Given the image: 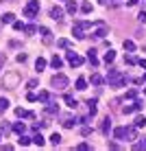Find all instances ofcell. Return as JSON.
Returning <instances> with one entry per match:
<instances>
[{
  "label": "cell",
  "instance_id": "obj_1",
  "mask_svg": "<svg viewBox=\"0 0 146 151\" xmlns=\"http://www.w3.org/2000/svg\"><path fill=\"white\" fill-rule=\"evenodd\" d=\"M107 83H109V86H113V88H122V86H127V83H129V77L122 75L120 70H113L111 68L107 72Z\"/></svg>",
  "mask_w": 146,
  "mask_h": 151
},
{
  "label": "cell",
  "instance_id": "obj_2",
  "mask_svg": "<svg viewBox=\"0 0 146 151\" xmlns=\"http://www.w3.org/2000/svg\"><path fill=\"white\" fill-rule=\"evenodd\" d=\"M37 11H39V0H28L26 2V7H24V18H37Z\"/></svg>",
  "mask_w": 146,
  "mask_h": 151
},
{
  "label": "cell",
  "instance_id": "obj_3",
  "mask_svg": "<svg viewBox=\"0 0 146 151\" xmlns=\"http://www.w3.org/2000/svg\"><path fill=\"white\" fill-rule=\"evenodd\" d=\"M50 86L57 88V90H63V88H68V77L66 75H55L50 79Z\"/></svg>",
  "mask_w": 146,
  "mask_h": 151
},
{
  "label": "cell",
  "instance_id": "obj_4",
  "mask_svg": "<svg viewBox=\"0 0 146 151\" xmlns=\"http://www.w3.org/2000/svg\"><path fill=\"white\" fill-rule=\"evenodd\" d=\"M96 27H98V29L92 33V37H96V40H103L105 35H109V27H107L105 22H96Z\"/></svg>",
  "mask_w": 146,
  "mask_h": 151
},
{
  "label": "cell",
  "instance_id": "obj_5",
  "mask_svg": "<svg viewBox=\"0 0 146 151\" xmlns=\"http://www.w3.org/2000/svg\"><path fill=\"white\" fill-rule=\"evenodd\" d=\"M66 59H68V64H70V66H81V64H83V57L76 55L74 50H68V53H66Z\"/></svg>",
  "mask_w": 146,
  "mask_h": 151
},
{
  "label": "cell",
  "instance_id": "obj_6",
  "mask_svg": "<svg viewBox=\"0 0 146 151\" xmlns=\"http://www.w3.org/2000/svg\"><path fill=\"white\" fill-rule=\"evenodd\" d=\"M142 107H144V103H142V101H135L133 105H124V107H122V112H124V114H133V112H140Z\"/></svg>",
  "mask_w": 146,
  "mask_h": 151
},
{
  "label": "cell",
  "instance_id": "obj_7",
  "mask_svg": "<svg viewBox=\"0 0 146 151\" xmlns=\"http://www.w3.org/2000/svg\"><path fill=\"white\" fill-rule=\"evenodd\" d=\"M44 112L48 114V116H57V114H59V105H57L55 101H50V99H48V105L44 107Z\"/></svg>",
  "mask_w": 146,
  "mask_h": 151
},
{
  "label": "cell",
  "instance_id": "obj_8",
  "mask_svg": "<svg viewBox=\"0 0 146 151\" xmlns=\"http://www.w3.org/2000/svg\"><path fill=\"white\" fill-rule=\"evenodd\" d=\"M63 9H61V7H57V4H55V7L53 9H50V18H53V20H57V22H61V20H63Z\"/></svg>",
  "mask_w": 146,
  "mask_h": 151
},
{
  "label": "cell",
  "instance_id": "obj_9",
  "mask_svg": "<svg viewBox=\"0 0 146 151\" xmlns=\"http://www.w3.org/2000/svg\"><path fill=\"white\" fill-rule=\"evenodd\" d=\"M15 116H18V118H35V114L22 110V107H15Z\"/></svg>",
  "mask_w": 146,
  "mask_h": 151
},
{
  "label": "cell",
  "instance_id": "obj_10",
  "mask_svg": "<svg viewBox=\"0 0 146 151\" xmlns=\"http://www.w3.org/2000/svg\"><path fill=\"white\" fill-rule=\"evenodd\" d=\"M109 129H111V118L105 116V118H103V123H100V132L107 136V134H109Z\"/></svg>",
  "mask_w": 146,
  "mask_h": 151
},
{
  "label": "cell",
  "instance_id": "obj_11",
  "mask_svg": "<svg viewBox=\"0 0 146 151\" xmlns=\"http://www.w3.org/2000/svg\"><path fill=\"white\" fill-rule=\"evenodd\" d=\"M76 9H79L76 0H68V2H66V11H68V13H72V15H74V13H76Z\"/></svg>",
  "mask_w": 146,
  "mask_h": 151
},
{
  "label": "cell",
  "instance_id": "obj_12",
  "mask_svg": "<svg viewBox=\"0 0 146 151\" xmlns=\"http://www.w3.org/2000/svg\"><path fill=\"white\" fill-rule=\"evenodd\" d=\"M31 142H33V145H37V147H44V142H46V140H44V136H41L39 132H35V136L31 138Z\"/></svg>",
  "mask_w": 146,
  "mask_h": 151
},
{
  "label": "cell",
  "instance_id": "obj_13",
  "mask_svg": "<svg viewBox=\"0 0 146 151\" xmlns=\"http://www.w3.org/2000/svg\"><path fill=\"white\" fill-rule=\"evenodd\" d=\"M87 61H90L92 66H98V57H96V50H94V48L87 50Z\"/></svg>",
  "mask_w": 146,
  "mask_h": 151
},
{
  "label": "cell",
  "instance_id": "obj_14",
  "mask_svg": "<svg viewBox=\"0 0 146 151\" xmlns=\"http://www.w3.org/2000/svg\"><path fill=\"white\" fill-rule=\"evenodd\" d=\"M63 101H66V103H68V105H70V107H72V110H74V107H76V105H79V101H76V99H74V96H72V94H63Z\"/></svg>",
  "mask_w": 146,
  "mask_h": 151
},
{
  "label": "cell",
  "instance_id": "obj_15",
  "mask_svg": "<svg viewBox=\"0 0 146 151\" xmlns=\"http://www.w3.org/2000/svg\"><path fill=\"white\" fill-rule=\"evenodd\" d=\"M124 138H129V140H135V138H137L135 127H127V129H124Z\"/></svg>",
  "mask_w": 146,
  "mask_h": 151
},
{
  "label": "cell",
  "instance_id": "obj_16",
  "mask_svg": "<svg viewBox=\"0 0 146 151\" xmlns=\"http://www.w3.org/2000/svg\"><path fill=\"white\" fill-rule=\"evenodd\" d=\"M74 27H79V29H83V31H87V29H92V22H87V20H76Z\"/></svg>",
  "mask_w": 146,
  "mask_h": 151
},
{
  "label": "cell",
  "instance_id": "obj_17",
  "mask_svg": "<svg viewBox=\"0 0 146 151\" xmlns=\"http://www.w3.org/2000/svg\"><path fill=\"white\" fill-rule=\"evenodd\" d=\"M13 132L20 136V134H24V132H26V125H24V123H13Z\"/></svg>",
  "mask_w": 146,
  "mask_h": 151
},
{
  "label": "cell",
  "instance_id": "obj_18",
  "mask_svg": "<svg viewBox=\"0 0 146 151\" xmlns=\"http://www.w3.org/2000/svg\"><path fill=\"white\" fill-rule=\"evenodd\" d=\"M50 66H53V68H55V70H59V68H61V66H63V61H61V57H57V55H55V57H53V59H50Z\"/></svg>",
  "mask_w": 146,
  "mask_h": 151
},
{
  "label": "cell",
  "instance_id": "obj_19",
  "mask_svg": "<svg viewBox=\"0 0 146 151\" xmlns=\"http://www.w3.org/2000/svg\"><path fill=\"white\" fill-rule=\"evenodd\" d=\"M76 90H87V79L85 77H79V79H76Z\"/></svg>",
  "mask_w": 146,
  "mask_h": 151
},
{
  "label": "cell",
  "instance_id": "obj_20",
  "mask_svg": "<svg viewBox=\"0 0 146 151\" xmlns=\"http://www.w3.org/2000/svg\"><path fill=\"white\" fill-rule=\"evenodd\" d=\"M113 59H116V50H111V48H109L107 53H105V64L109 66V64H111Z\"/></svg>",
  "mask_w": 146,
  "mask_h": 151
},
{
  "label": "cell",
  "instance_id": "obj_21",
  "mask_svg": "<svg viewBox=\"0 0 146 151\" xmlns=\"http://www.w3.org/2000/svg\"><path fill=\"white\" fill-rule=\"evenodd\" d=\"M87 110H90V116L96 114V99H90V101H87Z\"/></svg>",
  "mask_w": 146,
  "mask_h": 151
},
{
  "label": "cell",
  "instance_id": "obj_22",
  "mask_svg": "<svg viewBox=\"0 0 146 151\" xmlns=\"http://www.w3.org/2000/svg\"><path fill=\"white\" fill-rule=\"evenodd\" d=\"M44 68H46V59H44V57H39V59L35 61V70H37V72H41Z\"/></svg>",
  "mask_w": 146,
  "mask_h": 151
},
{
  "label": "cell",
  "instance_id": "obj_23",
  "mask_svg": "<svg viewBox=\"0 0 146 151\" xmlns=\"http://www.w3.org/2000/svg\"><path fill=\"white\" fill-rule=\"evenodd\" d=\"M0 20H2V24H13V20H15V15H13V13H4V15H2V18H0Z\"/></svg>",
  "mask_w": 146,
  "mask_h": 151
},
{
  "label": "cell",
  "instance_id": "obj_24",
  "mask_svg": "<svg viewBox=\"0 0 146 151\" xmlns=\"http://www.w3.org/2000/svg\"><path fill=\"white\" fill-rule=\"evenodd\" d=\"M72 35H74L76 40H83V37H85V33H83V29H79V27H72Z\"/></svg>",
  "mask_w": 146,
  "mask_h": 151
},
{
  "label": "cell",
  "instance_id": "obj_25",
  "mask_svg": "<svg viewBox=\"0 0 146 151\" xmlns=\"http://www.w3.org/2000/svg\"><path fill=\"white\" fill-rule=\"evenodd\" d=\"M9 105H11V103H9L7 99H0V116H2V114L9 110Z\"/></svg>",
  "mask_w": 146,
  "mask_h": 151
},
{
  "label": "cell",
  "instance_id": "obj_26",
  "mask_svg": "<svg viewBox=\"0 0 146 151\" xmlns=\"http://www.w3.org/2000/svg\"><path fill=\"white\" fill-rule=\"evenodd\" d=\"M146 127V116H137L135 118V129H142Z\"/></svg>",
  "mask_w": 146,
  "mask_h": 151
},
{
  "label": "cell",
  "instance_id": "obj_27",
  "mask_svg": "<svg viewBox=\"0 0 146 151\" xmlns=\"http://www.w3.org/2000/svg\"><path fill=\"white\" fill-rule=\"evenodd\" d=\"M124 129H127V127H116V129H113V138L122 140L124 138Z\"/></svg>",
  "mask_w": 146,
  "mask_h": 151
},
{
  "label": "cell",
  "instance_id": "obj_28",
  "mask_svg": "<svg viewBox=\"0 0 146 151\" xmlns=\"http://www.w3.org/2000/svg\"><path fill=\"white\" fill-rule=\"evenodd\" d=\"M37 31H39V33H41V35H44V40H46V42H53V37H50V31H48V29H46V27H39Z\"/></svg>",
  "mask_w": 146,
  "mask_h": 151
},
{
  "label": "cell",
  "instance_id": "obj_29",
  "mask_svg": "<svg viewBox=\"0 0 146 151\" xmlns=\"http://www.w3.org/2000/svg\"><path fill=\"white\" fill-rule=\"evenodd\" d=\"M24 33H26V35H35V33H37V27H35V24H28V27L24 24Z\"/></svg>",
  "mask_w": 146,
  "mask_h": 151
},
{
  "label": "cell",
  "instance_id": "obj_30",
  "mask_svg": "<svg viewBox=\"0 0 146 151\" xmlns=\"http://www.w3.org/2000/svg\"><path fill=\"white\" fill-rule=\"evenodd\" d=\"M28 142H31V138L24 136V134H20V138H18V145H20V147H26Z\"/></svg>",
  "mask_w": 146,
  "mask_h": 151
},
{
  "label": "cell",
  "instance_id": "obj_31",
  "mask_svg": "<svg viewBox=\"0 0 146 151\" xmlns=\"http://www.w3.org/2000/svg\"><path fill=\"white\" fill-rule=\"evenodd\" d=\"M124 50H129V53H133V50H135V44H133V42L131 40H124Z\"/></svg>",
  "mask_w": 146,
  "mask_h": 151
},
{
  "label": "cell",
  "instance_id": "obj_32",
  "mask_svg": "<svg viewBox=\"0 0 146 151\" xmlns=\"http://www.w3.org/2000/svg\"><path fill=\"white\" fill-rule=\"evenodd\" d=\"M48 99H50L48 92H39V94H37V101L39 103H48Z\"/></svg>",
  "mask_w": 146,
  "mask_h": 151
},
{
  "label": "cell",
  "instance_id": "obj_33",
  "mask_svg": "<svg viewBox=\"0 0 146 151\" xmlns=\"http://www.w3.org/2000/svg\"><path fill=\"white\" fill-rule=\"evenodd\" d=\"M74 125H76V121H74V118H70V116H68L66 121H63V127H66V129H72Z\"/></svg>",
  "mask_w": 146,
  "mask_h": 151
},
{
  "label": "cell",
  "instance_id": "obj_34",
  "mask_svg": "<svg viewBox=\"0 0 146 151\" xmlns=\"http://www.w3.org/2000/svg\"><path fill=\"white\" fill-rule=\"evenodd\" d=\"M90 134H92V127H90V125H83V127H81V136H90Z\"/></svg>",
  "mask_w": 146,
  "mask_h": 151
},
{
  "label": "cell",
  "instance_id": "obj_35",
  "mask_svg": "<svg viewBox=\"0 0 146 151\" xmlns=\"http://www.w3.org/2000/svg\"><path fill=\"white\" fill-rule=\"evenodd\" d=\"M50 142H53V145H55V147H57V145H59V142H61V136H59V134H57V132H55V134H53V136H50Z\"/></svg>",
  "mask_w": 146,
  "mask_h": 151
},
{
  "label": "cell",
  "instance_id": "obj_36",
  "mask_svg": "<svg viewBox=\"0 0 146 151\" xmlns=\"http://www.w3.org/2000/svg\"><path fill=\"white\" fill-rule=\"evenodd\" d=\"M57 46H59V48H70V40H59Z\"/></svg>",
  "mask_w": 146,
  "mask_h": 151
},
{
  "label": "cell",
  "instance_id": "obj_37",
  "mask_svg": "<svg viewBox=\"0 0 146 151\" xmlns=\"http://www.w3.org/2000/svg\"><path fill=\"white\" fill-rule=\"evenodd\" d=\"M92 83H94V86H100V83H103V77H100V75H92Z\"/></svg>",
  "mask_w": 146,
  "mask_h": 151
},
{
  "label": "cell",
  "instance_id": "obj_38",
  "mask_svg": "<svg viewBox=\"0 0 146 151\" xmlns=\"http://www.w3.org/2000/svg\"><path fill=\"white\" fill-rule=\"evenodd\" d=\"M13 29H15V31H24V22H20V20H13Z\"/></svg>",
  "mask_w": 146,
  "mask_h": 151
},
{
  "label": "cell",
  "instance_id": "obj_39",
  "mask_svg": "<svg viewBox=\"0 0 146 151\" xmlns=\"http://www.w3.org/2000/svg\"><path fill=\"white\" fill-rule=\"evenodd\" d=\"M81 11H83V13H90V11H92V4H90V2H83V4H81Z\"/></svg>",
  "mask_w": 146,
  "mask_h": 151
},
{
  "label": "cell",
  "instance_id": "obj_40",
  "mask_svg": "<svg viewBox=\"0 0 146 151\" xmlns=\"http://www.w3.org/2000/svg\"><path fill=\"white\" fill-rule=\"evenodd\" d=\"M135 61H137V59H135L133 55H127V57H124V64H129V66H133Z\"/></svg>",
  "mask_w": 146,
  "mask_h": 151
},
{
  "label": "cell",
  "instance_id": "obj_41",
  "mask_svg": "<svg viewBox=\"0 0 146 151\" xmlns=\"http://www.w3.org/2000/svg\"><path fill=\"white\" fill-rule=\"evenodd\" d=\"M26 101L35 103V101H37V94H35V92H28V94H26Z\"/></svg>",
  "mask_w": 146,
  "mask_h": 151
},
{
  "label": "cell",
  "instance_id": "obj_42",
  "mask_svg": "<svg viewBox=\"0 0 146 151\" xmlns=\"http://www.w3.org/2000/svg\"><path fill=\"white\" fill-rule=\"evenodd\" d=\"M76 151H90V145H87V142H81L79 147H76Z\"/></svg>",
  "mask_w": 146,
  "mask_h": 151
},
{
  "label": "cell",
  "instance_id": "obj_43",
  "mask_svg": "<svg viewBox=\"0 0 146 151\" xmlns=\"http://www.w3.org/2000/svg\"><path fill=\"white\" fill-rule=\"evenodd\" d=\"M137 20H140V22H142V24H146V9H144V11H140Z\"/></svg>",
  "mask_w": 146,
  "mask_h": 151
},
{
  "label": "cell",
  "instance_id": "obj_44",
  "mask_svg": "<svg viewBox=\"0 0 146 151\" xmlns=\"http://www.w3.org/2000/svg\"><path fill=\"white\" fill-rule=\"evenodd\" d=\"M26 86H28V88H37V86H39V79H31Z\"/></svg>",
  "mask_w": 146,
  "mask_h": 151
},
{
  "label": "cell",
  "instance_id": "obj_45",
  "mask_svg": "<svg viewBox=\"0 0 146 151\" xmlns=\"http://www.w3.org/2000/svg\"><path fill=\"white\" fill-rule=\"evenodd\" d=\"M15 59H18V61H20V64H24V61H26V53H20L18 57H15Z\"/></svg>",
  "mask_w": 146,
  "mask_h": 151
},
{
  "label": "cell",
  "instance_id": "obj_46",
  "mask_svg": "<svg viewBox=\"0 0 146 151\" xmlns=\"http://www.w3.org/2000/svg\"><path fill=\"white\" fill-rule=\"evenodd\" d=\"M135 96H137V90H129L127 92V99H135Z\"/></svg>",
  "mask_w": 146,
  "mask_h": 151
},
{
  "label": "cell",
  "instance_id": "obj_47",
  "mask_svg": "<svg viewBox=\"0 0 146 151\" xmlns=\"http://www.w3.org/2000/svg\"><path fill=\"white\" fill-rule=\"evenodd\" d=\"M98 2H100V4H105V7H107V4H113V0H98Z\"/></svg>",
  "mask_w": 146,
  "mask_h": 151
},
{
  "label": "cell",
  "instance_id": "obj_48",
  "mask_svg": "<svg viewBox=\"0 0 146 151\" xmlns=\"http://www.w3.org/2000/svg\"><path fill=\"white\" fill-rule=\"evenodd\" d=\"M137 64H140V66H142V68L146 70V59H140V61H137Z\"/></svg>",
  "mask_w": 146,
  "mask_h": 151
},
{
  "label": "cell",
  "instance_id": "obj_49",
  "mask_svg": "<svg viewBox=\"0 0 146 151\" xmlns=\"http://www.w3.org/2000/svg\"><path fill=\"white\" fill-rule=\"evenodd\" d=\"M137 2H140V0H129V7H135Z\"/></svg>",
  "mask_w": 146,
  "mask_h": 151
},
{
  "label": "cell",
  "instance_id": "obj_50",
  "mask_svg": "<svg viewBox=\"0 0 146 151\" xmlns=\"http://www.w3.org/2000/svg\"><path fill=\"white\" fill-rule=\"evenodd\" d=\"M4 59H7V57H4V55H0V64H4Z\"/></svg>",
  "mask_w": 146,
  "mask_h": 151
},
{
  "label": "cell",
  "instance_id": "obj_51",
  "mask_svg": "<svg viewBox=\"0 0 146 151\" xmlns=\"http://www.w3.org/2000/svg\"><path fill=\"white\" fill-rule=\"evenodd\" d=\"M142 81H146V72H144V79H142Z\"/></svg>",
  "mask_w": 146,
  "mask_h": 151
},
{
  "label": "cell",
  "instance_id": "obj_52",
  "mask_svg": "<svg viewBox=\"0 0 146 151\" xmlns=\"http://www.w3.org/2000/svg\"><path fill=\"white\" fill-rule=\"evenodd\" d=\"M144 53H146V46H144Z\"/></svg>",
  "mask_w": 146,
  "mask_h": 151
},
{
  "label": "cell",
  "instance_id": "obj_53",
  "mask_svg": "<svg viewBox=\"0 0 146 151\" xmlns=\"http://www.w3.org/2000/svg\"><path fill=\"white\" fill-rule=\"evenodd\" d=\"M144 92H146V88H144Z\"/></svg>",
  "mask_w": 146,
  "mask_h": 151
}]
</instances>
